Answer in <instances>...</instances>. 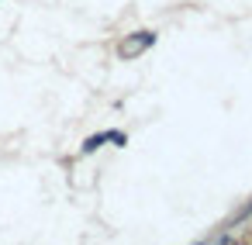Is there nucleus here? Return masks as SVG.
Returning <instances> with one entry per match:
<instances>
[{
	"label": "nucleus",
	"instance_id": "nucleus-1",
	"mask_svg": "<svg viewBox=\"0 0 252 245\" xmlns=\"http://www.w3.org/2000/svg\"><path fill=\"white\" fill-rule=\"evenodd\" d=\"M156 38L149 35V31H142V35H135V38H128L125 45H121V56H135V52H142V49H149Z\"/></svg>",
	"mask_w": 252,
	"mask_h": 245
}]
</instances>
